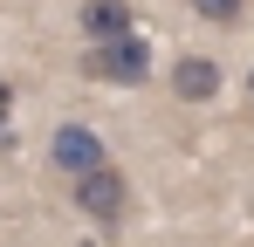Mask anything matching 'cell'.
I'll return each instance as SVG.
<instances>
[{"label":"cell","instance_id":"obj_1","mask_svg":"<svg viewBox=\"0 0 254 247\" xmlns=\"http://www.w3.org/2000/svg\"><path fill=\"white\" fill-rule=\"evenodd\" d=\"M83 76L103 82V89H137L151 76V41L124 35V41H103V48H83Z\"/></svg>","mask_w":254,"mask_h":247},{"label":"cell","instance_id":"obj_2","mask_svg":"<svg viewBox=\"0 0 254 247\" xmlns=\"http://www.w3.org/2000/svg\"><path fill=\"white\" fill-rule=\"evenodd\" d=\"M69 199H76V213H83V220L117 227V220L130 213V179L117 172V165H103V172H89V179H76V185H69Z\"/></svg>","mask_w":254,"mask_h":247},{"label":"cell","instance_id":"obj_3","mask_svg":"<svg viewBox=\"0 0 254 247\" xmlns=\"http://www.w3.org/2000/svg\"><path fill=\"white\" fill-rule=\"evenodd\" d=\"M48 165L69 172V185H76V179H89V172H103L110 151H103V137H96L89 124H55V137H48Z\"/></svg>","mask_w":254,"mask_h":247},{"label":"cell","instance_id":"obj_4","mask_svg":"<svg viewBox=\"0 0 254 247\" xmlns=\"http://www.w3.org/2000/svg\"><path fill=\"white\" fill-rule=\"evenodd\" d=\"M76 35H83L89 48L124 41V35H137V14H130V0H83V7H76Z\"/></svg>","mask_w":254,"mask_h":247},{"label":"cell","instance_id":"obj_5","mask_svg":"<svg viewBox=\"0 0 254 247\" xmlns=\"http://www.w3.org/2000/svg\"><path fill=\"white\" fill-rule=\"evenodd\" d=\"M172 96L179 103H213L220 96V62L213 55H179L172 62Z\"/></svg>","mask_w":254,"mask_h":247},{"label":"cell","instance_id":"obj_6","mask_svg":"<svg viewBox=\"0 0 254 247\" xmlns=\"http://www.w3.org/2000/svg\"><path fill=\"white\" fill-rule=\"evenodd\" d=\"M186 7H192L199 21H213V28H227V21H241V14H248V0H186Z\"/></svg>","mask_w":254,"mask_h":247},{"label":"cell","instance_id":"obj_7","mask_svg":"<svg viewBox=\"0 0 254 247\" xmlns=\"http://www.w3.org/2000/svg\"><path fill=\"white\" fill-rule=\"evenodd\" d=\"M7 117H14V82H0V130H7Z\"/></svg>","mask_w":254,"mask_h":247},{"label":"cell","instance_id":"obj_8","mask_svg":"<svg viewBox=\"0 0 254 247\" xmlns=\"http://www.w3.org/2000/svg\"><path fill=\"white\" fill-rule=\"evenodd\" d=\"M248 96H254V69H248Z\"/></svg>","mask_w":254,"mask_h":247}]
</instances>
